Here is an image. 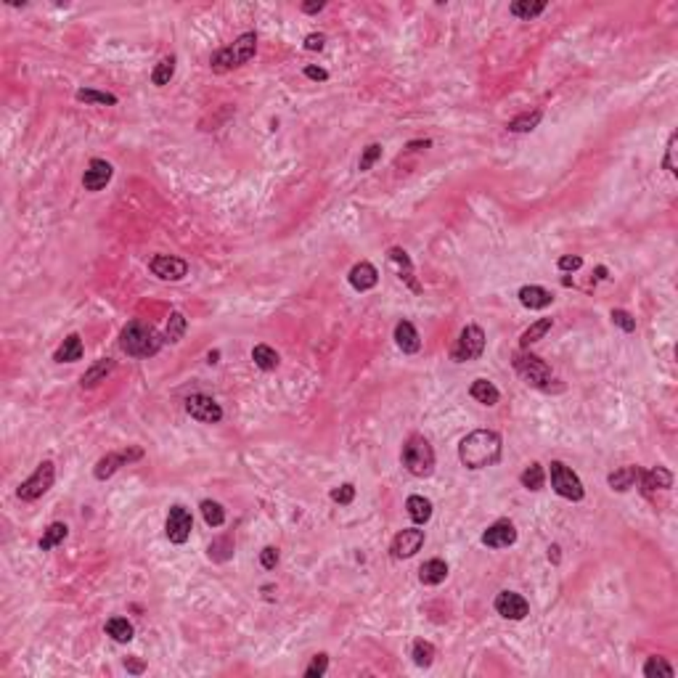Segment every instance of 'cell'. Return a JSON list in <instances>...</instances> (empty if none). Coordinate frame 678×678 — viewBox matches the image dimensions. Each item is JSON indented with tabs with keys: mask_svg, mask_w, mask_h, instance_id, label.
Here are the masks:
<instances>
[{
	"mask_svg": "<svg viewBox=\"0 0 678 678\" xmlns=\"http://www.w3.org/2000/svg\"><path fill=\"white\" fill-rule=\"evenodd\" d=\"M612 323H615V326H620V329L628 331V334H630V331H636V318H633L628 310H620V307H617V310H612Z\"/></svg>",
	"mask_w": 678,
	"mask_h": 678,
	"instance_id": "45",
	"label": "cell"
},
{
	"mask_svg": "<svg viewBox=\"0 0 678 678\" xmlns=\"http://www.w3.org/2000/svg\"><path fill=\"white\" fill-rule=\"evenodd\" d=\"M639 475H641V469H639V466H623V469H617V472H612V475L607 477V482H610V488H612V491L626 493V491H630V488L636 485V480H639Z\"/></svg>",
	"mask_w": 678,
	"mask_h": 678,
	"instance_id": "27",
	"label": "cell"
},
{
	"mask_svg": "<svg viewBox=\"0 0 678 678\" xmlns=\"http://www.w3.org/2000/svg\"><path fill=\"white\" fill-rule=\"evenodd\" d=\"M501 451H504V442H501L498 432L475 429L458 442V461L466 469H485V466H493L501 461Z\"/></svg>",
	"mask_w": 678,
	"mask_h": 678,
	"instance_id": "1",
	"label": "cell"
},
{
	"mask_svg": "<svg viewBox=\"0 0 678 678\" xmlns=\"http://www.w3.org/2000/svg\"><path fill=\"white\" fill-rule=\"evenodd\" d=\"M353 498H356V485H350V482H345V485H339V488L331 491V501H334V504H342V506L353 504Z\"/></svg>",
	"mask_w": 678,
	"mask_h": 678,
	"instance_id": "43",
	"label": "cell"
},
{
	"mask_svg": "<svg viewBox=\"0 0 678 678\" xmlns=\"http://www.w3.org/2000/svg\"><path fill=\"white\" fill-rule=\"evenodd\" d=\"M207 358H209V363H218V358H220V353H218V350H212V353H209V356H207Z\"/></svg>",
	"mask_w": 678,
	"mask_h": 678,
	"instance_id": "55",
	"label": "cell"
},
{
	"mask_svg": "<svg viewBox=\"0 0 678 678\" xmlns=\"http://www.w3.org/2000/svg\"><path fill=\"white\" fill-rule=\"evenodd\" d=\"M482 353H485V331H482L477 323L464 326L456 339V345L451 347V360H456V363H469V360L482 358Z\"/></svg>",
	"mask_w": 678,
	"mask_h": 678,
	"instance_id": "6",
	"label": "cell"
},
{
	"mask_svg": "<svg viewBox=\"0 0 678 678\" xmlns=\"http://www.w3.org/2000/svg\"><path fill=\"white\" fill-rule=\"evenodd\" d=\"M149 271L162 281H181V278H186L188 263L175 257V254H154L149 260Z\"/></svg>",
	"mask_w": 678,
	"mask_h": 678,
	"instance_id": "12",
	"label": "cell"
},
{
	"mask_svg": "<svg viewBox=\"0 0 678 678\" xmlns=\"http://www.w3.org/2000/svg\"><path fill=\"white\" fill-rule=\"evenodd\" d=\"M379 159H382V146H379V143H369V146L363 149V154H360L358 170H360V172H369Z\"/></svg>",
	"mask_w": 678,
	"mask_h": 678,
	"instance_id": "41",
	"label": "cell"
},
{
	"mask_svg": "<svg viewBox=\"0 0 678 678\" xmlns=\"http://www.w3.org/2000/svg\"><path fill=\"white\" fill-rule=\"evenodd\" d=\"M435 655H438V649L429 644V641H424V639H416L413 646H411V657H413V662L419 668H429L435 662Z\"/></svg>",
	"mask_w": 678,
	"mask_h": 678,
	"instance_id": "33",
	"label": "cell"
},
{
	"mask_svg": "<svg viewBox=\"0 0 678 678\" xmlns=\"http://www.w3.org/2000/svg\"><path fill=\"white\" fill-rule=\"evenodd\" d=\"M508 11H511L517 19L530 21V19L541 17L543 11H546V0H535V3H530V0H514V3L508 6Z\"/></svg>",
	"mask_w": 678,
	"mask_h": 678,
	"instance_id": "29",
	"label": "cell"
},
{
	"mask_svg": "<svg viewBox=\"0 0 678 678\" xmlns=\"http://www.w3.org/2000/svg\"><path fill=\"white\" fill-rule=\"evenodd\" d=\"M138 458H143V448H138V445H130V448L117 451V453H106L103 458H99L93 475H96V480H109L112 475H117L122 466L133 464Z\"/></svg>",
	"mask_w": 678,
	"mask_h": 678,
	"instance_id": "9",
	"label": "cell"
},
{
	"mask_svg": "<svg viewBox=\"0 0 678 678\" xmlns=\"http://www.w3.org/2000/svg\"><path fill=\"white\" fill-rule=\"evenodd\" d=\"M422 546H424V530H419V527H406V530H400L392 538L390 554L395 559H411V557H416L422 551Z\"/></svg>",
	"mask_w": 678,
	"mask_h": 678,
	"instance_id": "13",
	"label": "cell"
},
{
	"mask_svg": "<svg viewBox=\"0 0 678 678\" xmlns=\"http://www.w3.org/2000/svg\"><path fill=\"white\" fill-rule=\"evenodd\" d=\"M392 265H398V273H400V281H406V287L411 291H422V284L416 281V276H413V265H411V257H408L406 249H400V247H392L390 252H387Z\"/></svg>",
	"mask_w": 678,
	"mask_h": 678,
	"instance_id": "17",
	"label": "cell"
},
{
	"mask_svg": "<svg viewBox=\"0 0 678 678\" xmlns=\"http://www.w3.org/2000/svg\"><path fill=\"white\" fill-rule=\"evenodd\" d=\"M400 461L408 469V475L413 477H429L435 472V451H432V445H429V440L424 435H411L403 442Z\"/></svg>",
	"mask_w": 678,
	"mask_h": 678,
	"instance_id": "3",
	"label": "cell"
},
{
	"mask_svg": "<svg viewBox=\"0 0 678 678\" xmlns=\"http://www.w3.org/2000/svg\"><path fill=\"white\" fill-rule=\"evenodd\" d=\"M199 508H202L204 522L209 527H220L223 522H225V508H223L218 501H209V498H207V501H202V506Z\"/></svg>",
	"mask_w": 678,
	"mask_h": 678,
	"instance_id": "38",
	"label": "cell"
},
{
	"mask_svg": "<svg viewBox=\"0 0 678 678\" xmlns=\"http://www.w3.org/2000/svg\"><path fill=\"white\" fill-rule=\"evenodd\" d=\"M520 302L527 307V310H543V307H548L554 302V294L548 291V289L543 287H535V284H527V287L520 289Z\"/></svg>",
	"mask_w": 678,
	"mask_h": 678,
	"instance_id": "19",
	"label": "cell"
},
{
	"mask_svg": "<svg viewBox=\"0 0 678 678\" xmlns=\"http://www.w3.org/2000/svg\"><path fill=\"white\" fill-rule=\"evenodd\" d=\"M106 633L117 641V644H127V641H133V626H130V620L127 617H112L109 623H106Z\"/></svg>",
	"mask_w": 678,
	"mask_h": 678,
	"instance_id": "30",
	"label": "cell"
},
{
	"mask_svg": "<svg viewBox=\"0 0 678 678\" xmlns=\"http://www.w3.org/2000/svg\"><path fill=\"white\" fill-rule=\"evenodd\" d=\"M514 363V371L522 376V382L535 387V390H551V382H554V371L551 366L543 360V358L533 356V353H514L511 358Z\"/></svg>",
	"mask_w": 678,
	"mask_h": 678,
	"instance_id": "4",
	"label": "cell"
},
{
	"mask_svg": "<svg viewBox=\"0 0 678 678\" xmlns=\"http://www.w3.org/2000/svg\"><path fill=\"white\" fill-rule=\"evenodd\" d=\"M641 480V491L649 495V493H657V491H668L670 485H673V475L665 469V466H655V469H646L639 475Z\"/></svg>",
	"mask_w": 678,
	"mask_h": 678,
	"instance_id": "20",
	"label": "cell"
},
{
	"mask_svg": "<svg viewBox=\"0 0 678 678\" xmlns=\"http://www.w3.org/2000/svg\"><path fill=\"white\" fill-rule=\"evenodd\" d=\"M559 271H564V273H573V271H577L580 265H583V257H577V254H564V257H559Z\"/></svg>",
	"mask_w": 678,
	"mask_h": 678,
	"instance_id": "47",
	"label": "cell"
},
{
	"mask_svg": "<svg viewBox=\"0 0 678 678\" xmlns=\"http://www.w3.org/2000/svg\"><path fill=\"white\" fill-rule=\"evenodd\" d=\"M326 670H329V655H316V657L310 660V665L305 668V676L307 678H321Z\"/></svg>",
	"mask_w": 678,
	"mask_h": 678,
	"instance_id": "44",
	"label": "cell"
},
{
	"mask_svg": "<svg viewBox=\"0 0 678 678\" xmlns=\"http://www.w3.org/2000/svg\"><path fill=\"white\" fill-rule=\"evenodd\" d=\"M644 676L646 678H655V676L673 678V665H670V662H665L662 657H649L646 665H644Z\"/></svg>",
	"mask_w": 678,
	"mask_h": 678,
	"instance_id": "40",
	"label": "cell"
},
{
	"mask_svg": "<svg viewBox=\"0 0 678 678\" xmlns=\"http://www.w3.org/2000/svg\"><path fill=\"white\" fill-rule=\"evenodd\" d=\"M676 146H678V133H670V141H668V146H665V159H662V167L668 170L670 175H676V172H678Z\"/></svg>",
	"mask_w": 678,
	"mask_h": 678,
	"instance_id": "42",
	"label": "cell"
},
{
	"mask_svg": "<svg viewBox=\"0 0 678 678\" xmlns=\"http://www.w3.org/2000/svg\"><path fill=\"white\" fill-rule=\"evenodd\" d=\"M162 345H165V334L141 321H130L119 334V347L130 358H152L162 350Z\"/></svg>",
	"mask_w": 678,
	"mask_h": 678,
	"instance_id": "2",
	"label": "cell"
},
{
	"mask_svg": "<svg viewBox=\"0 0 678 678\" xmlns=\"http://www.w3.org/2000/svg\"><path fill=\"white\" fill-rule=\"evenodd\" d=\"M260 564H263L265 570H273V567L278 564V548H273V546H265V548L260 551Z\"/></svg>",
	"mask_w": 678,
	"mask_h": 678,
	"instance_id": "46",
	"label": "cell"
},
{
	"mask_svg": "<svg viewBox=\"0 0 678 678\" xmlns=\"http://www.w3.org/2000/svg\"><path fill=\"white\" fill-rule=\"evenodd\" d=\"M186 334V318H183V313H170V321H167V329H165V342L170 345H175V342H181V337Z\"/></svg>",
	"mask_w": 678,
	"mask_h": 678,
	"instance_id": "37",
	"label": "cell"
},
{
	"mask_svg": "<svg viewBox=\"0 0 678 678\" xmlns=\"http://www.w3.org/2000/svg\"><path fill=\"white\" fill-rule=\"evenodd\" d=\"M112 175H114V167H112V162H106V159H90V165L85 170L83 175V186L85 191H101L106 188V183L112 181Z\"/></svg>",
	"mask_w": 678,
	"mask_h": 678,
	"instance_id": "16",
	"label": "cell"
},
{
	"mask_svg": "<svg viewBox=\"0 0 678 678\" xmlns=\"http://www.w3.org/2000/svg\"><path fill=\"white\" fill-rule=\"evenodd\" d=\"M429 146H432V141H411V143H408L411 152H416V149H429Z\"/></svg>",
	"mask_w": 678,
	"mask_h": 678,
	"instance_id": "52",
	"label": "cell"
},
{
	"mask_svg": "<svg viewBox=\"0 0 678 678\" xmlns=\"http://www.w3.org/2000/svg\"><path fill=\"white\" fill-rule=\"evenodd\" d=\"M53 480H56V464L53 461H40L37 469L17 488V495L21 501H27V504L37 501L53 488Z\"/></svg>",
	"mask_w": 678,
	"mask_h": 678,
	"instance_id": "7",
	"label": "cell"
},
{
	"mask_svg": "<svg viewBox=\"0 0 678 678\" xmlns=\"http://www.w3.org/2000/svg\"><path fill=\"white\" fill-rule=\"evenodd\" d=\"M172 74H175V56H165L152 72V83L156 88H162V85H167L172 80Z\"/></svg>",
	"mask_w": 678,
	"mask_h": 678,
	"instance_id": "36",
	"label": "cell"
},
{
	"mask_svg": "<svg viewBox=\"0 0 678 678\" xmlns=\"http://www.w3.org/2000/svg\"><path fill=\"white\" fill-rule=\"evenodd\" d=\"M83 353H85V347H83L80 334H69V337L59 345V350L53 353V360H56V363H77V360H83Z\"/></svg>",
	"mask_w": 678,
	"mask_h": 678,
	"instance_id": "23",
	"label": "cell"
},
{
	"mask_svg": "<svg viewBox=\"0 0 678 678\" xmlns=\"http://www.w3.org/2000/svg\"><path fill=\"white\" fill-rule=\"evenodd\" d=\"M520 482H522V488H527V491H541L543 488V482H546V472H543V466L541 464H530V466H525V472L520 475Z\"/></svg>",
	"mask_w": 678,
	"mask_h": 678,
	"instance_id": "34",
	"label": "cell"
},
{
	"mask_svg": "<svg viewBox=\"0 0 678 678\" xmlns=\"http://www.w3.org/2000/svg\"><path fill=\"white\" fill-rule=\"evenodd\" d=\"M191 530H194V517H191V511L186 506H181V504H175V506H170L167 511V520H165V533H167V538L172 543H186L191 538Z\"/></svg>",
	"mask_w": 678,
	"mask_h": 678,
	"instance_id": "10",
	"label": "cell"
},
{
	"mask_svg": "<svg viewBox=\"0 0 678 678\" xmlns=\"http://www.w3.org/2000/svg\"><path fill=\"white\" fill-rule=\"evenodd\" d=\"M406 511L416 525H427V522L432 520V501L424 498V495H408Z\"/></svg>",
	"mask_w": 678,
	"mask_h": 678,
	"instance_id": "24",
	"label": "cell"
},
{
	"mask_svg": "<svg viewBox=\"0 0 678 678\" xmlns=\"http://www.w3.org/2000/svg\"><path fill=\"white\" fill-rule=\"evenodd\" d=\"M323 43H326V37L323 34H307L305 37V51H323Z\"/></svg>",
	"mask_w": 678,
	"mask_h": 678,
	"instance_id": "48",
	"label": "cell"
},
{
	"mask_svg": "<svg viewBox=\"0 0 678 678\" xmlns=\"http://www.w3.org/2000/svg\"><path fill=\"white\" fill-rule=\"evenodd\" d=\"M347 281H350V287L356 289V291H369V289H373L379 284V273H376V268H373L371 263L363 260V263H358V265L350 268Z\"/></svg>",
	"mask_w": 678,
	"mask_h": 678,
	"instance_id": "18",
	"label": "cell"
},
{
	"mask_svg": "<svg viewBox=\"0 0 678 678\" xmlns=\"http://www.w3.org/2000/svg\"><path fill=\"white\" fill-rule=\"evenodd\" d=\"M74 96H77V101H85V103H103V106H114L117 103V96L93 90V88H80Z\"/></svg>",
	"mask_w": 678,
	"mask_h": 678,
	"instance_id": "39",
	"label": "cell"
},
{
	"mask_svg": "<svg viewBox=\"0 0 678 678\" xmlns=\"http://www.w3.org/2000/svg\"><path fill=\"white\" fill-rule=\"evenodd\" d=\"M493 607H495V612H498L501 617H506V620H525L527 615H530L527 599L514 591H501L495 596Z\"/></svg>",
	"mask_w": 678,
	"mask_h": 678,
	"instance_id": "14",
	"label": "cell"
},
{
	"mask_svg": "<svg viewBox=\"0 0 678 678\" xmlns=\"http://www.w3.org/2000/svg\"><path fill=\"white\" fill-rule=\"evenodd\" d=\"M125 668H127L130 673H143V662L141 660H130V657H127V660H125Z\"/></svg>",
	"mask_w": 678,
	"mask_h": 678,
	"instance_id": "51",
	"label": "cell"
},
{
	"mask_svg": "<svg viewBox=\"0 0 678 678\" xmlns=\"http://www.w3.org/2000/svg\"><path fill=\"white\" fill-rule=\"evenodd\" d=\"M305 77L323 83V80H329V72H326V69H321V67H305Z\"/></svg>",
	"mask_w": 678,
	"mask_h": 678,
	"instance_id": "49",
	"label": "cell"
},
{
	"mask_svg": "<svg viewBox=\"0 0 678 678\" xmlns=\"http://www.w3.org/2000/svg\"><path fill=\"white\" fill-rule=\"evenodd\" d=\"M548 477H551V488L557 491V495L567 498V501H583L586 488H583L580 477L564 461H551L548 464Z\"/></svg>",
	"mask_w": 678,
	"mask_h": 678,
	"instance_id": "8",
	"label": "cell"
},
{
	"mask_svg": "<svg viewBox=\"0 0 678 678\" xmlns=\"http://www.w3.org/2000/svg\"><path fill=\"white\" fill-rule=\"evenodd\" d=\"M469 395L475 398L477 403H482V406H495V403L501 400L498 387H495L493 382H488V379H475L472 387H469Z\"/></svg>",
	"mask_w": 678,
	"mask_h": 678,
	"instance_id": "25",
	"label": "cell"
},
{
	"mask_svg": "<svg viewBox=\"0 0 678 678\" xmlns=\"http://www.w3.org/2000/svg\"><path fill=\"white\" fill-rule=\"evenodd\" d=\"M543 112L541 109H535V112H522V114H517L514 119H508V130L511 133H530V130H535L538 127V122H541Z\"/></svg>",
	"mask_w": 678,
	"mask_h": 678,
	"instance_id": "32",
	"label": "cell"
},
{
	"mask_svg": "<svg viewBox=\"0 0 678 678\" xmlns=\"http://www.w3.org/2000/svg\"><path fill=\"white\" fill-rule=\"evenodd\" d=\"M395 342H398V347L403 350V353H419L422 350V339H419V331H416V326L411 321H400L395 326Z\"/></svg>",
	"mask_w": 678,
	"mask_h": 678,
	"instance_id": "22",
	"label": "cell"
},
{
	"mask_svg": "<svg viewBox=\"0 0 678 678\" xmlns=\"http://www.w3.org/2000/svg\"><path fill=\"white\" fill-rule=\"evenodd\" d=\"M254 51H257V34L244 32L241 37L234 40V45L220 48V51L215 53L212 61H209V67L215 69V72H228V69L244 67V64L254 56Z\"/></svg>",
	"mask_w": 678,
	"mask_h": 678,
	"instance_id": "5",
	"label": "cell"
},
{
	"mask_svg": "<svg viewBox=\"0 0 678 678\" xmlns=\"http://www.w3.org/2000/svg\"><path fill=\"white\" fill-rule=\"evenodd\" d=\"M186 413L202 424H218L223 419L220 403L215 398H209V395H188Z\"/></svg>",
	"mask_w": 678,
	"mask_h": 678,
	"instance_id": "11",
	"label": "cell"
},
{
	"mask_svg": "<svg viewBox=\"0 0 678 678\" xmlns=\"http://www.w3.org/2000/svg\"><path fill=\"white\" fill-rule=\"evenodd\" d=\"M554 326V321L551 318H541V321H535L530 329H525L522 331V337H520V345H522V350H527L533 342H538V339H543L546 337V331Z\"/></svg>",
	"mask_w": 678,
	"mask_h": 678,
	"instance_id": "35",
	"label": "cell"
},
{
	"mask_svg": "<svg viewBox=\"0 0 678 678\" xmlns=\"http://www.w3.org/2000/svg\"><path fill=\"white\" fill-rule=\"evenodd\" d=\"M548 559L559 562V546H551V548H548Z\"/></svg>",
	"mask_w": 678,
	"mask_h": 678,
	"instance_id": "53",
	"label": "cell"
},
{
	"mask_svg": "<svg viewBox=\"0 0 678 678\" xmlns=\"http://www.w3.org/2000/svg\"><path fill=\"white\" fill-rule=\"evenodd\" d=\"M604 278H607V268L599 265V268H596V281H604Z\"/></svg>",
	"mask_w": 678,
	"mask_h": 678,
	"instance_id": "54",
	"label": "cell"
},
{
	"mask_svg": "<svg viewBox=\"0 0 678 678\" xmlns=\"http://www.w3.org/2000/svg\"><path fill=\"white\" fill-rule=\"evenodd\" d=\"M445 577H448V564L442 559L424 562L422 570H419V580H422L424 586H440Z\"/></svg>",
	"mask_w": 678,
	"mask_h": 678,
	"instance_id": "26",
	"label": "cell"
},
{
	"mask_svg": "<svg viewBox=\"0 0 678 678\" xmlns=\"http://www.w3.org/2000/svg\"><path fill=\"white\" fill-rule=\"evenodd\" d=\"M480 541H482V546H488V548H508V546L517 543V527L511 525L508 520H498V522H493L482 533Z\"/></svg>",
	"mask_w": 678,
	"mask_h": 678,
	"instance_id": "15",
	"label": "cell"
},
{
	"mask_svg": "<svg viewBox=\"0 0 678 678\" xmlns=\"http://www.w3.org/2000/svg\"><path fill=\"white\" fill-rule=\"evenodd\" d=\"M112 371H114V360H112V358H99V360L83 373L80 387H83V390H93V387H99L101 382H106V376Z\"/></svg>",
	"mask_w": 678,
	"mask_h": 678,
	"instance_id": "21",
	"label": "cell"
},
{
	"mask_svg": "<svg viewBox=\"0 0 678 678\" xmlns=\"http://www.w3.org/2000/svg\"><path fill=\"white\" fill-rule=\"evenodd\" d=\"M326 8V3L323 0H318V3H302V11L305 14H318V11H323Z\"/></svg>",
	"mask_w": 678,
	"mask_h": 678,
	"instance_id": "50",
	"label": "cell"
},
{
	"mask_svg": "<svg viewBox=\"0 0 678 678\" xmlns=\"http://www.w3.org/2000/svg\"><path fill=\"white\" fill-rule=\"evenodd\" d=\"M252 360H254V366L263 369V371H276L278 363H281V358H278V353L273 350L271 345H254Z\"/></svg>",
	"mask_w": 678,
	"mask_h": 678,
	"instance_id": "28",
	"label": "cell"
},
{
	"mask_svg": "<svg viewBox=\"0 0 678 678\" xmlns=\"http://www.w3.org/2000/svg\"><path fill=\"white\" fill-rule=\"evenodd\" d=\"M69 535V527L64 525V522H51L48 525V530L43 533V538H40V551H51V548H56L59 543H64V538Z\"/></svg>",
	"mask_w": 678,
	"mask_h": 678,
	"instance_id": "31",
	"label": "cell"
}]
</instances>
